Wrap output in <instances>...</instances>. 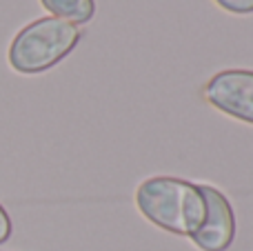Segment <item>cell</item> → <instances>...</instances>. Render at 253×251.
Masks as SVG:
<instances>
[{
  "label": "cell",
  "instance_id": "obj_1",
  "mask_svg": "<svg viewBox=\"0 0 253 251\" xmlns=\"http://www.w3.org/2000/svg\"><path fill=\"white\" fill-rule=\"evenodd\" d=\"M135 207L151 225L184 238L196 236L207 218L202 187L175 176H153L140 182Z\"/></svg>",
  "mask_w": 253,
  "mask_h": 251
},
{
  "label": "cell",
  "instance_id": "obj_2",
  "mask_svg": "<svg viewBox=\"0 0 253 251\" xmlns=\"http://www.w3.org/2000/svg\"><path fill=\"white\" fill-rule=\"evenodd\" d=\"M80 27L60 18H38L25 25L9 44V65L18 74H42L76 49Z\"/></svg>",
  "mask_w": 253,
  "mask_h": 251
},
{
  "label": "cell",
  "instance_id": "obj_3",
  "mask_svg": "<svg viewBox=\"0 0 253 251\" xmlns=\"http://www.w3.org/2000/svg\"><path fill=\"white\" fill-rule=\"evenodd\" d=\"M205 100L218 111L253 125V71L224 69L205 84Z\"/></svg>",
  "mask_w": 253,
  "mask_h": 251
},
{
  "label": "cell",
  "instance_id": "obj_4",
  "mask_svg": "<svg viewBox=\"0 0 253 251\" xmlns=\"http://www.w3.org/2000/svg\"><path fill=\"white\" fill-rule=\"evenodd\" d=\"M200 187L207 200V218L191 240L200 251H227L236 240V211L220 189L211 185Z\"/></svg>",
  "mask_w": 253,
  "mask_h": 251
},
{
  "label": "cell",
  "instance_id": "obj_5",
  "mask_svg": "<svg viewBox=\"0 0 253 251\" xmlns=\"http://www.w3.org/2000/svg\"><path fill=\"white\" fill-rule=\"evenodd\" d=\"M40 4L49 13H53V18L74 22V25H84L96 13L93 0H40Z\"/></svg>",
  "mask_w": 253,
  "mask_h": 251
},
{
  "label": "cell",
  "instance_id": "obj_6",
  "mask_svg": "<svg viewBox=\"0 0 253 251\" xmlns=\"http://www.w3.org/2000/svg\"><path fill=\"white\" fill-rule=\"evenodd\" d=\"M215 4L231 13H253V0H215Z\"/></svg>",
  "mask_w": 253,
  "mask_h": 251
},
{
  "label": "cell",
  "instance_id": "obj_7",
  "mask_svg": "<svg viewBox=\"0 0 253 251\" xmlns=\"http://www.w3.org/2000/svg\"><path fill=\"white\" fill-rule=\"evenodd\" d=\"M13 234V225H11V218H9L7 209L0 205V245H4Z\"/></svg>",
  "mask_w": 253,
  "mask_h": 251
}]
</instances>
